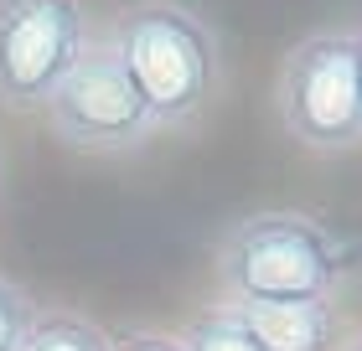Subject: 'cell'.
<instances>
[{"label": "cell", "instance_id": "cell-9", "mask_svg": "<svg viewBox=\"0 0 362 351\" xmlns=\"http://www.w3.org/2000/svg\"><path fill=\"white\" fill-rule=\"evenodd\" d=\"M31 326H37L31 299L16 290L11 279H0V351H21V341H26Z\"/></svg>", "mask_w": 362, "mask_h": 351}, {"label": "cell", "instance_id": "cell-6", "mask_svg": "<svg viewBox=\"0 0 362 351\" xmlns=\"http://www.w3.org/2000/svg\"><path fill=\"white\" fill-rule=\"evenodd\" d=\"M233 315L249 326V336L264 351H332L341 336V315L332 299H310V305H254L238 299Z\"/></svg>", "mask_w": 362, "mask_h": 351}, {"label": "cell", "instance_id": "cell-3", "mask_svg": "<svg viewBox=\"0 0 362 351\" xmlns=\"http://www.w3.org/2000/svg\"><path fill=\"white\" fill-rule=\"evenodd\" d=\"M279 119L310 150L362 145V57L357 37H305L279 68Z\"/></svg>", "mask_w": 362, "mask_h": 351}, {"label": "cell", "instance_id": "cell-12", "mask_svg": "<svg viewBox=\"0 0 362 351\" xmlns=\"http://www.w3.org/2000/svg\"><path fill=\"white\" fill-rule=\"evenodd\" d=\"M357 351H362V341H357Z\"/></svg>", "mask_w": 362, "mask_h": 351}, {"label": "cell", "instance_id": "cell-11", "mask_svg": "<svg viewBox=\"0 0 362 351\" xmlns=\"http://www.w3.org/2000/svg\"><path fill=\"white\" fill-rule=\"evenodd\" d=\"M357 57H362V31H357Z\"/></svg>", "mask_w": 362, "mask_h": 351}, {"label": "cell", "instance_id": "cell-7", "mask_svg": "<svg viewBox=\"0 0 362 351\" xmlns=\"http://www.w3.org/2000/svg\"><path fill=\"white\" fill-rule=\"evenodd\" d=\"M21 351H109V341H104V331H93L78 315H37Z\"/></svg>", "mask_w": 362, "mask_h": 351}, {"label": "cell", "instance_id": "cell-10", "mask_svg": "<svg viewBox=\"0 0 362 351\" xmlns=\"http://www.w3.org/2000/svg\"><path fill=\"white\" fill-rule=\"evenodd\" d=\"M109 351H187L181 341H166V336H129L119 346H109Z\"/></svg>", "mask_w": 362, "mask_h": 351}, {"label": "cell", "instance_id": "cell-4", "mask_svg": "<svg viewBox=\"0 0 362 351\" xmlns=\"http://www.w3.org/2000/svg\"><path fill=\"white\" fill-rule=\"evenodd\" d=\"M88 42L83 0H0V104L16 114L47 109Z\"/></svg>", "mask_w": 362, "mask_h": 351}, {"label": "cell", "instance_id": "cell-8", "mask_svg": "<svg viewBox=\"0 0 362 351\" xmlns=\"http://www.w3.org/2000/svg\"><path fill=\"white\" fill-rule=\"evenodd\" d=\"M181 346L187 351H264L233 310H212V315H202V321H192L187 336H181Z\"/></svg>", "mask_w": 362, "mask_h": 351}, {"label": "cell", "instance_id": "cell-2", "mask_svg": "<svg viewBox=\"0 0 362 351\" xmlns=\"http://www.w3.org/2000/svg\"><path fill=\"white\" fill-rule=\"evenodd\" d=\"M223 284L233 299L254 305H310V299H332L341 269L337 238L310 217L295 212H259L223 238L218 248Z\"/></svg>", "mask_w": 362, "mask_h": 351}, {"label": "cell", "instance_id": "cell-5", "mask_svg": "<svg viewBox=\"0 0 362 351\" xmlns=\"http://www.w3.org/2000/svg\"><path fill=\"white\" fill-rule=\"evenodd\" d=\"M47 124L57 129V140L88 155H129L156 140L151 109L109 42H88L78 68L57 83V93L47 98Z\"/></svg>", "mask_w": 362, "mask_h": 351}, {"label": "cell", "instance_id": "cell-1", "mask_svg": "<svg viewBox=\"0 0 362 351\" xmlns=\"http://www.w3.org/2000/svg\"><path fill=\"white\" fill-rule=\"evenodd\" d=\"M114 57L140 88L156 129H181L202 119L223 88L218 31L176 0H140L109 21Z\"/></svg>", "mask_w": 362, "mask_h": 351}]
</instances>
